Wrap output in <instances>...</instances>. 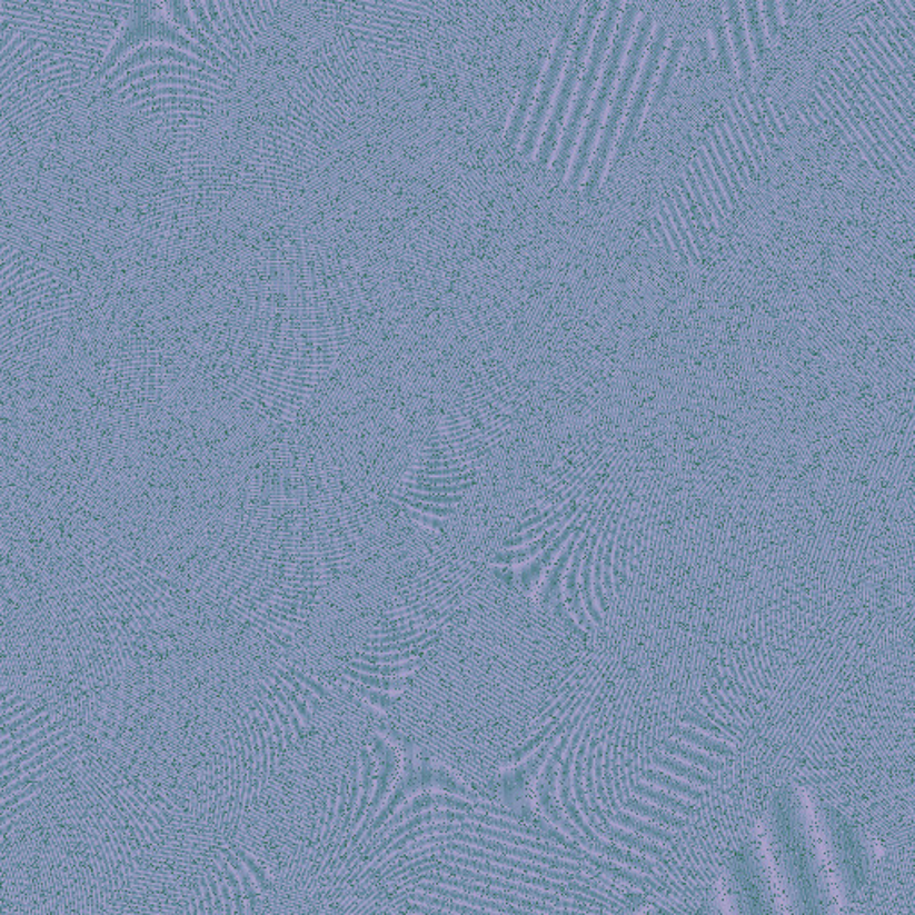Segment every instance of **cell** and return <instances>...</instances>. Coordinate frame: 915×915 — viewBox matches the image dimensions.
<instances>
[{
	"label": "cell",
	"instance_id": "cell-8",
	"mask_svg": "<svg viewBox=\"0 0 915 915\" xmlns=\"http://www.w3.org/2000/svg\"><path fill=\"white\" fill-rule=\"evenodd\" d=\"M546 63V52H538L537 58L531 60L528 69L524 72L523 87H520L514 111H511L510 120H508V126L505 129V143L510 151H519L524 131H526L529 117L534 111L535 99H537L538 93L537 88L540 87V79H543Z\"/></svg>",
	"mask_w": 915,
	"mask_h": 915
},
{
	"label": "cell",
	"instance_id": "cell-4",
	"mask_svg": "<svg viewBox=\"0 0 915 915\" xmlns=\"http://www.w3.org/2000/svg\"><path fill=\"white\" fill-rule=\"evenodd\" d=\"M624 2L626 0H606L601 20H599L596 34H594L587 64H585L584 73L579 79L578 93L574 99L569 117L565 122L564 132H561L560 143H558L555 158H553L551 172L558 181H565L567 173H569L570 161H573L574 151L578 147L579 135H581L585 119H587L588 106L593 101L594 90H596L597 82L601 79L603 64H605L606 54L610 51L611 38H614L615 28H617L620 13H623Z\"/></svg>",
	"mask_w": 915,
	"mask_h": 915
},
{
	"label": "cell",
	"instance_id": "cell-14",
	"mask_svg": "<svg viewBox=\"0 0 915 915\" xmlns=\"http://www.w3.org/2000/svg\"><path fill=\"white\" fill-rule=\"evenodd\" d=\"M638 779L646 782V784L655 785V787L664 788L667 793L676 794V796L684 797L687 802L702 803L705 802V788L694 787L685 779L676 778V776L665 775V770L656 769V767H647V769L638 770Z\"/></svg>",
	"mask_w": 915,
	"mask_h": 915
},
{
	"label": "cell",
	"instance_id": "cell-10",
	"mask_svg": "<svg viewBox=\"0 0 915 915\" xmlns=\"http://www.w3.org/2000/svg\"><path fill=\"white\" fill-rule=\"evenodd\" d=\"M708 28H710L712 47H714L715 63L717 70L723 73L726 84L738 82L737 64H735L734 47L729 40L728 23H726L723 2L714 6L708 14Z\"/></svg>",
	"mask_w": 915,
	"mask_h": 915
},
{
	"label": "cell",
	"instance_id": "cell-13",
	"mask_svg": "<svg viewBox=\"0 0 915 915\" xmlns=\"http://www.w3.org/2000/svg\"><path fill=\"white\" fill-rule=\"evenodd\" d=\"M649 762H652L653 767H656V769L665 770V773H669V775L676 776V778L685 779V782L696 785V787L706 788L717 785V779H715L710 773H703L702 767L687 764V762L674 760V756L665 755L664 752L653 753Z\"/></svg>",
	"mask_w": 915,
	"mask_h": 915
},
{
	"label": "cell",
	"instance_id": "cell-21",
	"mask_svg": "<svg viewBox=\"0 0 915 915\" xmlns=\"http://www.w3.org/2000/svg\"><path fill=\"white\" fill-rule=\"evenodd\" d=\"M60 706H56V708H52L51 712H47V714L40 715L38 719L32 720V723H29L28 726H23V728L19 729V732H14V734H11L10 737L2 738V744H0V753L8 752V749H10V747L13 746V744L20 743L22 738L29 737V735L32 734H37V732H40L41 728H46V726L49 725V723H52V720L58 719V717H60Z\"/></svg>",
	"mask_w": 915,
	"mask_h": 915
},
{
	"label": "cell",
	"instance_id": "cell-17",
	"mask_svg": "<svg viewBox=\"0 0 915 915\" xmlns=\"http://www.w3.org/2000/svg\"><path fill=\"white\" fill-rule=\"evenodd\" d=\"M81 728L82 726L79 725V723H70V725L64 726V728L60 729V732H56V734L51 735V737H47L46 740L38 743L37 746L29 747L26 752L20 753L19 756L11 758L10 762H6V764L0 765V775L4 776L8 775V773H11V770L19 769L20 765L28 764V762H31L32 758H37V756L41 755V753L54 747L56 744L63 743L67 738L81 734Z\"/></svg>",
	"mask_w": 915,
	"mask_h": 915
},
{
	"label": "cell",
	"instance_id": "cell-5",
	"mask_svg": "<svg viewBox=\"0 0 915 915\" xmlns=\"http://www.w3.org/2000/svg\"><path fill=\"white\" fill-rule=\"evenodd\" d=\"M606 0H585L584 17L579 23L578 32L574 38L573 49H570L569 61L565 67V76L560 87L556 91L555 102H553L551 113L544 128L540 143H538L535 163L538 169H551L553 158L560 143L561 132L565 128V117L569 115L570 102H573L574 90L578 84L579 76L584 73L587 64L590 47H593L594 34L601 20Z\"/></svg>",
	"mask_w": 915,
	"mask_h": 915
},
{
	"label": "cell",
	"instance_id": "cell-9",
	"mask_svg": "<svg viewBox=\"0 0 915 915\" xmlns=\"http://www.w3.org/2000/svg\"><path fill=\"white\" fill-rule=\"evenodd\" d=\"M723 10H725L726 23H728L729 40L734 47L738 81L753 82L756 69L746 20H744L743 0H723Z\"/></svg>",
	"mask_w": 915,
	"mask_h": 915
},
{
	"label": "cell",
	"instance_id": "cell-16",
	"mask_svg": "<svg viewBox=\"0 0 915 915\" xmlns=\"http://www.w3.org/2000/svg\"><path fill=\"white\" fill-rule=\"evenodd\" d=\"M670 737L678 738V740L688 744V746L702 749V752L708 753V755L719 756V758H734L735 753H737L734 747H732V744L712 737V735L703 734V732L693 728V726H688V728L687 726L673 728Z\"/></svg>",
	"mask_w": 915,
	"mask_h": 915
},
{
	"label": "cell",
	"instance_id": "cell-19",
	"mask_svg": "<svg viewBox=\"0 0 915 915\" xmlns=\"http://www.w3.org/2000/svg\"><path fill=\"white\" fill-rule=\"evenodd\" d=\"M342 674L344 678L352 679V682H358V684L367 685V687L370 688L385 690V693L399 694L408 687V682H406L405 676H401V678H388V676H378V674L360 673V670L351 669L349 665H347Z\"/></svg>",
	"mask_w": 915,
	"mask_h": 915
},
{
	"label": "cell",
	"instance_id": "cell-26",
	"mask_svg": "<svg viewBox=\"0 0 915 915\" xmlns=\"http://www.w3.org/2000/svg\"><path fill=\"white\" fill-rule=\"evenodd\" d=\"M37 703L34 699H28V702H23L22 705L14 706L11 710L4 712V714H2V725H8L11 720L19 719L23 714H28L29 710H32V708L37 706Z\"/></svg>",
	"mask_w": 915,
	"mask_h": 915
},
{
	"label": "cell",
	"instance_id": "cell-6",
	"mask_svg": "<svg viewBox=\"0 0 915 915\" xmlns=\"http://www.w3.org/2000/svg\"><path fill=\"white\" fill-rule=\"evenodd\" d=\"M584 2L576 0L561 19L558 37H556L551 54L547 58L543 79H540L534 111H531L523 141H520L519 155L523 156L524 160H535L540 137H543L547 119L551 113L556 91L560 87L561 70H564L565 63L569 61L570 49H573L576 32H578L579 19L584 17Z\"/></svg>",
	"mask_w": 915,
	"mask_h": 915
},
{
	"label": "cell",
	"instance_id": "cell-18",
	"mask_svg": "<svg viewBox=\"0 0 915 915\" xmlns=\"http://www.w3.org/2000/svg\"><path fill=\"white\" fill-rule=\"evenodd\" d=\"M76 720H78V717H73L72 714L61 715V717H58V719L49 723L46 728H41L40 732H37V734L22 738L20 743L13 744L8 752H2V755H0V764L10 762L11 758H14V756H19L20 753L26 752L29 747L37 746V744L41 743V740H46L47 737H51V735H54L56 732H60V729H63L64 726L70 725V723H76Z\"/></svg>",
	"mask_w": 915,
	"mask_h": 915
},
{
	"label": "cell",
	"instance_id": "cell-15",
	"mask_svg": "<svg viewBox=\"0 0 915 915\" xmlns=\"http://www.w3.org/2000/svg\"><path fill=\"white\" fill-rule=\"evenodd\" d=\"M660 752H664L665 755L674 756V758H679V760L687 762V764L702 767V769L708 770L710 775H717V773L725 769V764L719 760V756L714 758V755H708V753L702 752V749L688 746V744L682 743L678 738H665L664 743H662Z\"/></svg>",
	"mask_w": 915,
	"mask_h": 915
},
{
	"label": "cell",
	"instance_id": "cell-23",
	"mask_svg": "<svg viewBox=\"0 0 915 915\" xmlns=\"http://www.w3.org/2000/svg\"><path fill=\"white\" fill-rule=\"evenodd\" d=\"M56 706L58 705L51 702H46L43 703V705L34 706L32 710H29L28 714H23L22 717H19V719L11 720V723H8V725H2V729H0V737H10L11 734H14V732H19V729H22L23 726H28L29 723H32V720L38 719L40 715L47 714V712H51L52 708H56Z\"/></svg>",
	"mask_w": 915,
	"mask_h": 915
},
{
	"label": "cell",
	"instance_id": "cell-2",
	"mask_svg": "<svg viewBox=\"0 0 915 915\" xmlns=\"http://www.w3.org/2000/svg\"><path fill=\"white\" fill-rule=\"evenodd\" d=\"M640 13H643V6L638 0H626L624 2L623 13H620L614 38H611L610 51L606 54L605 64H603L601 79L597 84L596 97H594L584 129L579 135L578 147L574 151L569 173L565 179L567 187L573 188V190H578L584 185L588 165L593 161L597 138L601 132L603 119H605L606 110H608V102H611V97H614L615 82L619 79L623 60H626V52H628L629 43H631V37H634L638 14Z\"/></svg>",
	"mask_w": 915,
	"mask_h": 915
},
{
	"label": "cell",
	"instance_id": "cell-11",
	"mask_svg": "<svg viewBox=\"0 0 915 915\" xmlns=\"http://www.w3.org/2000/svg\"><path fill=\"white\" fill-rule=\"evenodd\" d=\"M685 46H687V34L684 31H678L670 38L669 47H667V52H665L664 61L660 64V72H658L655 88H653L649 111H647L649 119H652V115L660 110L665 99L669 96L670 84H673L676 72H678L679 61L684 58Z\"/></svg>",
	"mask_w": 915,
	"mask_h": 915
},
{
	"label": "cell",
	"instance_id": "cell-1",
	"mask_svg": "<svg viewBox=\"0 0 915 915\" xmlns=\"http://www.w3.org/2000/svg\"><path fill=\"white\" fill-rule=\"evenodd\" d=\"M146 0H2V123L72 101Z\"/></svg>",
	"mask_w": 915,
	"mask_h": 915
},
{
	"label": "cell",
	"instance_id": "cell-24",
	"mask_svg": "<svg viewBox=\"0 0 915 915\" xmlns=\"http://www.w3.org/2000/svg\"><path fill=\"white\" fill-rule=\"evenodd\" d=\"M43 787H46V782H43V779H37V782H32L31 785H28V787L20 790V793L13 794V796L8 797V799H2V812L10 810L11 806L37 797L38 794L43 790Z\"/></svg>",
	"mask_w": 915,
	"mask_h": 915
},
{
	"label": "cell",
	"instance_id": "cell-12",
	"mask_svg": "<svg viewBox=\"0 0 915 915\" xmlns=\"http://www.w3.org/2000/svg\"><path fill=\"white\" fill-rule=\"evenodd\" d=\"M744 20H746L747 34L752 43L753 60H755L756 73L767 69L773 54L767 29H765L764 13H762L760 0H743Z\"/></svg>",
	"mask_w": 915,
	"mask_h": 915
},
{
	"label": "cell",
	"instance_id": "cell-27",
	"mask_svg": "<svg viewBox=\"0 0 915 915\" xmlns=\"http://www.w3.org/2000/svg\"><path fill=\"white\" fill-rule=\"evenodd\" d=\"M29 697L23 696V694H14L13 697H8L2 702V714L4 712L11 710L14 706L22 705L23 702H28Z\"/></svg>",
	"mask_w": 915,
	"mask_h": 915
},
{
	"label": "cell",
	"instance_id": "cell-20",
	"mask_svg": "<svg viewBox=\"0 0 915 915\" xmlns=\"http://www.w3.org/2000/svg\"><path fill=\"white\" fill-rule=\"evenodd\" d=\"M682 723L684 725L693 726V728L702 729L703 734L712 735V737L719 738V740H725L728 744H737L732 735L726 734L725 729L720 728V726L715 725L714 720L710 717H706L697 706L690 708L687 714L682 717Z\"/></svg>",
	"mask_w": 915,
	"mask_h": 915
},
{
	"label": "cell",
	"instance_id": "cell-7",
	"mask_svg": "<svg viewBox=\"0 0 915 915\" xmlns=\"http://www.w3.org/2000/svg\"><path fill=\"white\" fill-rule=\"evenodd\" d=\"M667 43H669V28L665 23H656L652 41H649L646 56H644L640 73H638L637 87H635L631 99H629L623 129H620L619 137L615 141L608 169H615L617 165H620V161L626 158L629 149L634 146L638 129L643 126L646 106L649 102V97H652V88H655L662 61H664L665 52H667Z\"/></svg>",
	"mask_w": 915,
	"mask_h": 915
},
{
	"label": "cell",
	"instance_id": "cell-28",
	"mask_svg": "<svg viewBox=\"0 0 915 915\" xmlns=\"http://www.w3.org/2000/svg\"><path fill=\"white\" fill-rule=\"evenodd\" d=\"M806 0H799V6L805 4Z\"/></svg>",
	"mask_w": 915,
	"mask_h": 915
},
{
	"label": "cell",
	"instance_id": "cell-3",
	"mask_svg": "<svg viewBox=\"0 0 915 915\" xmlns=\"http://www.w3.org/2000/svg\"><path fill=\"white\" fill-rule=\"evenodd\" d=\"M655 26L656 20L652 11H644L640 19H638L634 37H631V43H629L628 52H626V60H624L623 72H620L619 82H617V90L611 97L610 110H608L606 120L603 122L601 132H599L596 149H594L593 161L588 165L587 176H585L584 185H581V193L587 199L596 196L597 190L601 187L603 179H605L615 141H617V132L620 129V120L628 110L635 81H637V76L640 73L644 56H646L647 46L652 41Z\"/></svg>",
	"mask_w": 915,
	"mask_h": 915
},
{
	"label": "cell",
	"instance_id": "cell-25",
	"mask_svg": "<svg viewBox=\"0 0 915 915\" xmlns=\"http://www.w3.org/2000/svg\"><path fill=\"white\" fill-rule=\"evenodd\" d=\"M779 11H782L784 28H787L796 20L797 11H799V0H779Z\"/></svg>",
	"mask_w": 915,
	"mask_h": 915
},
{
	"label": "cell",
	"instance_id": "cell-22",
	"mask_svg": "<svg viewBox=\"0 0 915 915\" xmlns=\"http://www.w3.org/2000/svg\"><path fill=\"white\" fill-rule=\"evenodd\" d=\"M760 6L762 13H764L767 37H769L770 47L775 49V47L778 46L782 31H784V20H782V11H779V0H760Z\"/></svg>",
	"mask_w": 915,
	"mask_h": 915
}]
</instances>
